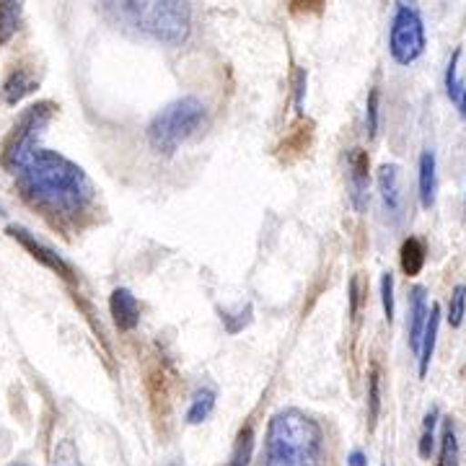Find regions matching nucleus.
<instances>
[{"instance_id":"f257e3e1","label":"nucleus","mask_w":466,"mask_h":466,"mask_svg":"<svg viewBox=\"0 0 466 466\" xmlns=\"http://www.w3.org/2000/svg\"><path fill=\"white\" fill-rule=\"evenodd\" d=\"M14 177L24 200L39 208L45 216L73 220L86 213V208L94 200V187L84 168L52 150H32L14 168Z\"/></svg>"},{"instance_id":"f03ea898","label":"nucleus","mask_w":466,"mask_h":466,"mask_svg":"<svg viewBox=\"0 0 466 466\" xmlns=\"http://www.w3.org/2000/svg\"><path fill=\"white\" fill-rule=\"evenodd\" d=\"M104 14L116 26L179 47L192 34L189 0H101Z\"/></svg>"},{"instance_id":"7ed1b4c3","label":"nucleus","mask_w":466,"mask_h":466,"mask_svg":"<svg viewBox=\"0 0 466 466\" xmlns=\"http://www.w3.org/2000/svg\"><path fill=\"white\" fill-rule=\"evenodd\" d=\"M265 466H324V433L314 417L283 410L269 420Z\"/></svg>"},{"instance_id":"20e7f679","label":"nucleus","mask_w":466,"mask_h":466,"mask_svg":"<svg viewBox=\"0 0 466 466\" xmlns=\"http://www.w3.org/2000/svg\"><path fill=\"white\" fill-rule=\"evenodd\" d=\"M205 122V104L195 96L171 101L158 115L150 119L148 143L150 148L161 156L177 153L182 143H187L198 133Z\"/></svg>"},{"instance_id":"39448f33","label":"nucleus","mask_w":466,"mask_h":466,"mask_svg":"<svg viewBox=\"0 0 466 466\" xmlns=\"http://www.w3.org/2000/svg\"><path fill=\"white\" fill-rule=\"evenodd\" d=\"M428 47L425 21L417 0H394V14L389 24V52L397 66H412Z\"/></svg>"},{"instance_id":"423d86ee","label":"nucleus","mask_w":466,"mask_h":466,"mask_svg":"<svg viewBox=\"0 0 466 466\" xmlns=\"http://www.w3.org/2000/svg\"><path fill=\"white\" fill-rule=\"evenodd\" d=\"M52 115H55V106L50 101H39V104H34L21 115L18 125L14 127V135L8 137L5 150H3V167L8 168L11 174L32 150L39 148L36 143L45 133V127L50 125Z\"/></svg>"},{"instance_id":"0eeeda50","label":"nucleus","mask_w":466,"mask_h":466,"mask_svg":"<svg viewBox=\"0 0 466 466\" xmlns=\"http://www.w3.org/2000/svg\"><path fill=\"white\" fill-rule=\"evenodd\" d=\"M348 192L352 208L363 213L370 200V161L363 148H352L348 153Z\"/></svg>"},{"instance_id":"6e6552de","label":"nucleus","mask_w":466,"mask_h":466,"mask_svg":"<svg viewBox=\"0 0 466 466\" xmlns=\"http://www.w3.org/2000/svg\"><path fill=\"white\" fill-rule=\"evenodd\" d=\"M379 198H381L383 213L391 218L394 223H400L404 213V198H401L400 167L397 164H386L379 171Z\"/></svg>"},{"instance_id":"1a4fd4ad","label":"nucleus","mask_w":466,"mask_h":466,"mask_svg":"<svg viewBox=\"0 0 466 466\" xmlns=\"http://www.w3.org/2000/svg\"><path fill=\"white\" fill-rule=\"evenodd\" d=\"M8 233H11V236H14L16 241H21V247L29 251L34 259H39L42 265L50 267L52 272L63 275V278H67V280L73 278V272H70V267H67L66 262H63V257H60L57 251H52L50 247H45L42 241H36L32 233L24 231V228H16V226H14V228H8Z\"/></svg>"},{"instance_id":"9d476101","label":"nucleus","mask_w":466,"mask_h":466,"mask_svg":"<svg viewBox=\"0 0 466 466\" xmlns=\"http://www.w3.org/2000/svg\"><path fill=\"white\" fill-rule=\"evenodd\" d=\"M109 311L119 332H133L140 321V303L127 288H116L109 299Z\"/></svg>"},{"instance_id":"9b49d317","label":"nucleus","mask_w":466,"mask_h":466,"mask_svg":"<svg viewBox=\"0 0 466 466\" xmlns=\"http://www.w3.org/2000/svg\"><path fill=\"white\" fill-rule=\"evenodd\" d=\"M431 317V309H428V296H425V288H412L410 293V321H407V332H410V350L420 352L422 345V332H425V324Z\"/></svg>"},{"instance_id":"f8f14e48","label":"nucleus","mask_w":466,"mask_h":466,"mask_svg":"<svg viewBox=\"0 0 466 466\" xmlns=\"http://www.w3.org/2000/svg\"><path fill=\"white\" fill-rule=\"evenodd\" d=\"M417 171H420V205L431 210L435 205V192H438V167H435L433 150H422Z\"/></svg>"},{"instance_id":"ddd939ff","label":"nucleus","mask_w":466,"mask_h":466,"mask_svg":"<svg viewBox=\"0 0 466 466\" xmlns=\"http://www.w3.org/2000/svg\"><path fill=\"white\" fill-rule=\"evenodd\" d=\"M438 327H441V306L435 303L433 309H431L428 324H425V332H422V345H420V352H417V373H420V379L428 376V368H431V360H433Z\"/></svg>"},{"instance_id":"4468645a","label":"nucleus","mask_w":466,"mask_h":466,"mask_svg":"<svg viewBox=\"0 0 466 466\" xmlns=\"http://www.w3.org/2000/svg\"><path fill=\"white\" fill-rule=\"evenodd\" d=\"M425 257H428V251H425L422 238H417V236L404 238V244H401V251H400V259H401V269H404V275H407V278H417V275L422 272V267H425Z\"/></svg>"},{"instance_id":"2eb2a0df","label":"nucleus","mask_w":466,"mask_h":466,"mask_svg":"<svg viewBox=\"0 0 466 466\" xmlns=\"http://www.w3.org/2000/svg\"><path fill=\"white\" fill-rule=\"evenodd\" d=\"M461 461V449H459V435L453 420H443L441 431V451H438V466H459Z\"/></svg>"},{"instance_id":"dca6fc26","label":"nucleus","mask_w":466,"mask_h":466,"mask_svg":"<svg viewBox=\"0 0 466 466\" xmlns=\"http://www.w3.org/2000/svg\"><path fill=\"white\" fill-rule=\"evenodd\" d=\"M24 0H0V45H5L21 26Z\"/></svg>"},{"instance_id":"f3484780","label":"nucleus","mask_w":466,"mask_h":466,"mask_svg":"<svg viewBox=\"0 0 466 466\" xmlns=\"http://www.w3.org/2000/svg\"><path fill=\"white\" fill-rule=\"evenodd\" d=\"M213 410H216V391L213 389H200V391H195L192 404L187 410V422L189 425H200V422H205L208 417L213 415Z\"/></svg>"},{"instance_id":"a211bd4d","label":"nucleus","mask_w":466,"mask_h":466,"mask_svg":"<svg viewBox=\"0 0 466 466\" xmlns=\"http://www.w3.org/2000/svg\"><path fill=\"white\" fill-rule=\"evenodd\" d=\"M381 415V370L373 363L368 370V428L373 431Z\"/></svg>"},{"instance_id":"6ab92c4d","label":"nucleus","mask_w":466,"mask_h":466,"mask_svg":"<svg viewBox=\"0 0 466 466\" xmlns=\"http://www.w3.org/2000/svg\"><path fill=\"white\" fill-rule=\"evenodd\" d=\"M34 88H36V81H34L26 70H14V73L8 76L5 86H3V96H5L8 104H18L26 94H32Z\"/></svg>"},{"instance_id":"aec40b11","label":"nucleus","mask_w":466,"mask_h":466,"mask_svg":"<svg viewBox=\"0 0 466 466\" xmlns=\"http://www.w3.org/2000/svg\"><path fill=\"white\" fill-rule=\"evenodd\" d=\"M438 410H431L425 420H422V433H420V443H417V453H420V459H431L435 451V431H438Z\"/></svg>"},{"instance_id":"412c9836","label":"nucleus","mask_w":466,"mask_h":466,"mask_svg":"<svg viewBox=\"0 0 466 466\" xmlns=\"http://www.w3.org/2000/svg\"><path fill=\"white\" fill-rule=\"evenodd\" d=\"M251 453H254V431H251V425H247V428H241V433L236 438L231 461L226 466H249Z\"/></svg>"},{"instance_id":"4be33fe9","label":"nucleus","mask_w":466,"mask_h":466,"mask_svg":"<svg viewBox=\"0 0 466 466\" xmlns=\"http://www.w3.org/2000/svg\"><path fill=\"white\" fill-rule=\"evenodd\" d=\"M466 314V285H456L453 290H451V299H449V324L456 329V327H461V321H464Z\"/></svg>"},{"instance_id":"5701e85b","label":"nucleus","mask_w":466,"mask_h":466,"mask_svg":"<svg viewBox=\"0 0 466 466\" xmlns=\"http://www.w3.org/2000/svg\"><path fill=\"white\" fill-rule=\"evenodd\" d=\"M459 60H461V50L453 52L449 67H446V94H449L451 101H459L464 94L461 81H459Z\"/></svg>"},{"instance_id":"b1692460","label":"nucleus","mask_w":466,"mask_h":466,"mask_svg":"<svg viewBox=\"0 0 466 466\" xmlns=\"http://www.w3.org/2000/svg\"><path fill=\"white\" fill-rule=\"evenodd\" d=\"M381 303H383V317L391 324L394 321V275L383 272L381 278Z\"/></svg>"},{"instance_id":"393cba45","label":"nucleus","mask_w":466,"mask_h":466,"mask_svg":"<svg viewBox=\"0 0 466 466\" xmlns=\"http://www.w3.org/2000/svg\"><path fill=\"white\" fill-rule=\"evenodd\" d=\"M366 122H368V135H370V137H376V135H379V91H376V88L368 94Z\"/></svg>"},{"instance_id":"a878e982","label":"nucleus","mask_w":466,"mask_h":466,"mask_svg":"<svg viewBox=\"0 0 466 466\" xmlns=\"http://www.w3.org/2000/svg\"><path fill=\"white\" fill-rule=\"evenodd\" d=\"M358 299H360L358 296V278H352L350 280V317L352 319L358 317Z\"/></svg>"},{"instance_id":"bb28decb","label":"nucleus","mask_w":466,"mask_h":466,"mask_svg":"<svg viewBox=\"0 0 466 466\" xmlns=\"http://www.w3.org/2000/svg\"><path fill=\"white\" fill-rule=\"evenodd\" d=\"M55 466H78V456H76L73 446H70L67 459H66V446H63V451H60V453H57V459H55Z\"/></svg>"},{"instance_id":"cd10ccee","label":"nucleus","mask_w":466,"mask_h":466,"mask_svg":"<svg viewBox=\"0 0 466 466\" xmlns=\"http://www.w3.org/2000/svg\"><path fill=\"white\" fill-rule=\"evenodd\" d=\"M303 96H306V73L300 70L299 78H296V104H299V109L303 106Z\"/></svg>"},{"instance_id":"c85d7f7f","label":"nucleus","mask_w":466,"mask_h":466,"mask_svg":"<svg viewBox=\"0 0 466 466\" xmlns=\"http://www.w3.org/2000/svg\"><path fill=\"white\" fill-rule=\"evenodd\" d=\"M348 466H368L366 453L363 451H352L348 456Z\"/></svg>"},{"instance_id":"c756f323","label":"nucleus","mask_w":466,"mask_h":466,"mask_svg":"<svg viewBox=\"0 0 466 466\" xmlns=\"http://www.w3.org/2000/svg\"><path fill=\"white\" fill-rule=\"evenodd\" d=\"M459 106H461V115L466 119V86H464V94H461V99H459Z\"/></svg>"},{"instance_id":"7c9ffc66","label":"nucleus","mask_w":466,"mask_h":466,"mask_svg":"<svg viewBox=\"0 0 466 466\" xmlns=\"http://www.w3.org/2000/svg\"><path fill=\"white\" fill-rule=\"evenodd\" d=\"M464 210H466V202H464Z\"/></svg>"}]
</instances>
